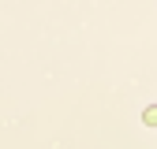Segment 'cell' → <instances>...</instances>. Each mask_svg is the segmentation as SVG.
I'll return each instance as SVG.
<instances>
[{"label": "cell", "instance_id": "cell-1", "mask_svg": "<svg viewBox=\"0 0 157 149\" xmlns=\"http://www.w3.org/2000/svg\"><path fill=\"white\" fill-rule=\"evenodd\" d=\"M142 123H146V127H157V104H150V108L142 112Z\"/></svg>", "mask_w": 157, "mask_h": 149}]
</instances>
